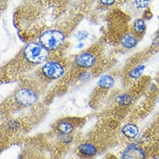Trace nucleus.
<instances>
[{
    "instance_id": "nucleus-1",
    "label": "nucleus",
    "mask_w": 159,
    "mask_h": 159,
    "mask_svg": "<svg viewBox=\"0 0 159 159\" xmlns=\"http://www.w3.org/2000/svg\"><path fill=\"white\" fill-rule=\"evenodd\" d=\"M24 57L32 64H41L47 61L49 51L40 43L31 42L25 47L23 52Z\"/></svg>"
},
{
    "instance_id": "nucleus-2",
    "label": "nucleus",
    "mask_w": 159,
    "mask_h": 159,
    "mask_svg": "<svg viewBox=\"0 0 159 159\" xmlns=\"http://www.w3.org/2000/svg\"><path fill=\"white\" fill-rule=\"evenodd\" d=\"M65 40L63 32L58 30H49L40 35L39 43L50 52L59 49L64 43Z\"/></svg>"
},
{
    "instance_id": "nucleus-3",
    "label": "nucleus",
    "mask_w": 159,
    "mask_h": 159,
    "mask_svg": "<svg viewBox=\"0 0 159 159\" xmlns=\"http://www.w3.org/2000/svg\"><path fill=\"white\" fill-rule=\"evenodd\" d=\"M41 70L43 76L51 80L61 78L66 72L65 66L63 63L55 60L46 61L41 67Z\"/></svg>"
},
{
    "instance_id": "nucleus-4",
    "label": "nucleus",
    "mask_w": 159,
    "mask_h": 159,
    "mask_svg": "<svg viewBox=\"0 0 159 159\" xmlns=\"http://www.w3.org/2000/svg\"><path fill=\"white\" fill-rule=\"evenodd\" d=\"M14 99L18 105L23 107H28L37 102L39 96L33 89L21 88L16 91Z\"/></svg>"
},
{
    "instance_id": "nucleus-5",
    "label": "nucleus",
    "mask_w": 159,
    "mask_h": 159,
    "mask_svg": "<svg viewBox=\"0 0 159 159\" xmlns=\"http://www.w3.org/2000/svg\"><path fill=\"white\" fill-rule=\"evenodd\" d=\"M97 57L91 52H83L75 57L74 63L76 66L82 69L93 68L97 64Z\"/></svg>"
},
{
    "instance_id": "nucleus-6",
    "label": "nucleus",
    "mask_w": 159,
    "mask_h": 159,
    "mask_svg": "<svg viewBox=\"0 0 159 159\" xmlns=\"http://www.w3.org/2000/svg\"><path fill=\"white\" fill-rule=\"evenodd\" d=\"M122 159H147V153L142 147L131 143L125 148Z\"/></svg>"
},
{
    "instance_id": "nucleus-7",
    "label": "nucleus",
    "mask_w": 159,
    "mask_h": 159,
    "mask_svg": "<svg viewBox=\"0 0 159 159\" xmlns=\"http://www.w3.org/2000/svg\"><path fill=\"white\" fill-rule=\"evenodd\" d=\"M76 123L69 119H63L57 121L55 125V130L61 135H71L76 129Z\"/></svg>"
},
{
    "instance_id": "nucleus-8",
    "label": "nucleus",
    "mask_w": 159,
    "mask_h": 159,
    "mask_svg": "<svg viewBox=\"0 0 159 159\" xmlns=\"http://www.w3.org/2000/svg\"><path fill=\"white\" fill-rule=\"evenodd\" d=\"M79 154L85 158H91L96 156L98 152V148L93 142L81 143L77 148Z\"/></svg>"
},
{
    "instance_id": "nucleus-9",
    "label": "nucleus",
    "mask_w": 159,
    "mask_h": 159,
    "mask_svg": "<svg viewBox=\"0 0 159 159\" xmlns=\"http://www.w3.org/2000/svg\"><path fill=\"white\" fill-rule=\"evenodd\" d=\"M119 43L125 49H134L139 43V38L134 33H127L122 35Z\"/></svg>"
},
{
    "instance_id": "nucleus-10",
    "label": "nucleus",
    "mask_w": 159,
    "mask_h": 159,
    "mask_svg": "<svg viewBox=\"0 0 159 159\" xmlns=\"http://www.w3.org/2000/svg\"><path fill=\"white\" fill-rule=\"evenodd\" d=\"M122 136L128 139H136L139 134V128L138 125L133 122H128L122 127Z\"/></svg>"
},
{
    "instance_id": "nucleus-11",
    "label": "nucleus",
    "mask_w": 159,
    "mask_h": 159,
    "mask_svg": "<svg viewBox=\"0 0 159 159\" xmlns=\"http://www.w3.org/2000/svg\"><path fill=\"white\" fill-rule=\"evenodd\" d=\"M97 86L103 90H109L111 89L115 85V79L112 75L105 74L99 77L97 82Z\"/></svg>"
},
{
    "instance_id": "nucleus-12",
    "label": "nucleus",
    "mask_w": 159,
    "mask_h": 159,
    "mask_svg": "<svg viewBox=\"0 0 159 159\" xmlns=\"http://www.w3.org/2000/svg\"><path fill=\"white\" fill-rule=\"evenodd\" d=\"M134 102V99L132 95L128 93H122L119 94L116 98V102L119 107L126 108L130 106Z\"/></svg>"
},
{
    "instance_id": "nucleus-13",
    "label": "nucleus",
    "mask_w": 159,
    "mask_h": 159,
    "mask_svg": "<svg viewBox=\"0 0 159 159\" xmlns=\"http://www.w3.org/2000/svg\"><path fill=\"white\" fill-rule=\"evenodd\" d=\"M145 68H146V66L142 63L134 66L128 72V77L129 79L132 80H136L140 78L144 73Z\"/></svg>"
},
{
    "instance_id": "nucleus-14",
    "label": "nucleus",
    "mask_w": 159,
    "mask_h": 159,
    "mask_svg": "<svg viewBox=\"0 0 159 159\" xmlns=\"http://www.w3.org/2000/svg\"><path fill=\"white\" fill-rule=\"evenodd\" d=\"M147 29V25L145 21L143 19H137L133 24V30L134 34L137 37L140 35H143L145 33Z\"/></svg>"
},
{
    "instance_id": "nucleus-15",
    "label": "nucleus",
    "mask_w": 159,
    "mask_h": 159,
    "mask_svg": "<svg viewBox=\"0 0 159 159\" xmlns=\"http://www.w3.org/2000/svg\"><path fill=\"white\" fill-rule=\"evenodd\" d=\"M91 78V74L87 71H82L81 72L79 73L77 79L80 82H86L89 79Z\"/></svg>"
},
{
    "instance_id": "nucleus-16",
    "label": "nucleus",
    "mask_w": 159,
    "mask_h": 159,
    "mask_svg": "<svg viewBox=\"0 0 159 159\" xmlns=\"http://www.w3.org/2000/svg\"><path fill=\"white\" fill-rule=\"evenodd\" d=\"M150 0H134L135 5L136 6L137 8L143 9L146 8L148 7Z\"/></svg>"
},
{
    "instance_id": "nucleus-17",
    "label": "nucleus",
    "mask_w": 159,
    "mask_h": 159,
    "mask_svg": "<svg viewBox=\"0 0 159 159\" xmlns=\"http://www.w3.org/2000/svg\"><path fill=\"white\" fill-rule=\"evenodd\" d=\"M89 34L87 31L80 30V31L77 32V33L76 35V38L79 41H84V40L86 39L87 38L89 37Z\"/></svg>"
},
{
    "instance_id": "nucleus-18",
    "label": "nucleus",
    "mask_w": 159,
    "mask_h": 159,
    "mask_svg": "<svg viewBox=\"0 0 159 159\" xmlns=\"http://www.w3.org/2000/svg\"><path fill=\"white\" fill-rule=\"evenodd\" d=\"M101 3L105 5H112L115 2V0H100Z\"/></svg>"
},
{
    "instance_id": "nucleus-19",
    "label": "nucleus",
    "mask_w": 159,
    "mask_h": 159,
    "mask_svg": "<svg viewBox=\"0 0 159 159\" xmlns=\"http://www.w3.org/2000/svg\"><path fill=\"white\" fill-rule=\"evenodd\" d=\"M152 45L154 47H158V46H159V35H157L153 39V41H152Z\"/></svg>"
},
{
    "instance_id": "nucleus-20",
    "label": "nucleus",
    "mask_w": 159,
    "mask_h": 159,
    "mask_svg": "<svg viewBox=\"0 0 159 159\" xmlns=\"http://www.w3.org/2000/svg\"><path fill=\"white\" fill-rule=\"evenodd\" d=\"M84 47V43H80L78 45H77V48L78 49H81V48H83V47Z\"/></svg>"
},
{
    "instance_id": "nucleus-21",
    "label": "nucleus",
    "mask_w": 159,
    "mask_h": 159,
    "mask_svg": "<svg viewBox=\"0 0 159 159\" xmlns=\"http://www.w3.org/2000/svg\"><path fill=\"white\" fill-rule=\"evenodd\" d=\"M158 21H159V16H158Z\"/></svg>"
},
{
    "instance_id": "nucleus-22",
    "label": "nucleus",
    "mask_w": 159,
    "mask_h": 159,
    "mask_svg": "<svg viewBox=\"0 0 159 159\" xmlns=\"http://www.w3.org/2000/svg\"><path fill=\"white\" fill-rule=\"evenodd\" d=\"M158 104H159V99H158Z\"/></svg>"
}]
</instances>
